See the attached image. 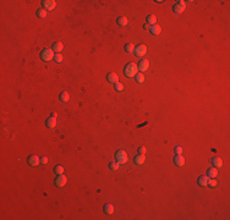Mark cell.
I'll use <instances>...</instances> for the list:
<instances>
[{"mask_svg":"<svg viewBox=\"0 0 230 220\" xmlns=\"http://www.w3.org/2000/svg\"><path fill=\"white\" fill-rule=\"evenodd\" d=\"M138 73V69H137V65L134 64V63H130L125 65L124 67V75L127 77V78H132Z\"/></svg>","mask_w":230,"mask_h":220,"instance_id":"cell-1","label":"cell"},{"mask_svg":"<svg viewBox=\"0 0 230 220\" xmlns=\"http://www.w3.org/2000/svg\"><path fill=\"white\" fill-rule=\"evenodd\" d=\"M54 56H55V54L52 49H44V50L40 53V59H42V61H44V63L52 61L54 59Z\"/></svg>","mask_w":230,"mask_h":220,"instance_id":"cell-2","label":"cell"},{"mask_svg":"<svg viewBox=\"0 0 230 220\" xmlns=\"http://www.w3.org/2000/svg\"><path fill=\"white\" fill-rule=\"evenodd\" d=\"M115 161H118L119 164H126L127 163V153L125 150H118L115 153Z\"/></svg>","mask_w":230,"mask_h":220,"instance_id":"cell-3","label":"cell"},{"mask_svg":"<svg viewBox=\"0 0 230 220\" xmlns=\"http://www.w3.org/2000/svg\"><path fill=\"white\" fill-rule=\"evenodd\" d=\"M42 6H43V9L46 10V11H52V10L55 9L56 3L54 1V0H43V1H42Z\"/></svg>","mask_w":230,"mask_h":220,"instance_id":"cell-4","label":"cell"},{"mask_svg":"<svg viewBox=\"0 0 230 220\" xmlns=\"http://www.w3.org/2000/svg\"><path fill=\"white\" fill-rule=\"evenodd\" d=\"M66 182H67L66 176H64V175H57V176L55 177V180H54V185L56 187H64L65 185H66Z\"/></svg>","mask_w":230,"mask_h":220,"instance_id":"cell-5","label":"cell"},{"mask_svg":"<svg viewBox=\"0 0 230 220\" xmlns=\"http://www.w3.org/2000/svg\"><path fill=\"white\" fill-rule=\"evenodd\" d=\"M185 7H186V4H185V1L179 0V1H176V4L172 6V11H174L175 14H181V12L185 10Z\"/></svg>","mask_w":230,"mask_h":220,"instance_id":"cell-6","label":"cell"},{"mask_svg":"<svg viewBox=\"0 0 230 220\" xmlns=\"http://www.w3.org/2000/svg\"><path fill=\"white\" fill-rule=\"evenodd\" d=\"M135 56H138V58H141V56H143L147 53V47L143 45V44H139V45H137L136 48H135Z\"/></svg>","mask_w":230,"mask_h":220,"instance_id":"cell-7","label":"cell"},{"mask_svg":"<svg viewBox=\"0 0 230 220\" xmlns=\"http://www.w3.org/2000/svg\"><path fill=\"white\" fill-rule=\"evenodd\" d=\"M27 163L30 166H37L40 163V158L34 155V154H32V155H30L27 158Z\"/></svg>","mask_w":230,"mask_h":220,"instance_id":"cell-8","label":"cell"},{"mask_svg":"<svg viewBox=\"0 0 230 220\" xmlns=\"http://www.w3.org/2000/svg\"><path fill=\"white\" fill-rule=\"evenodd\" d=\"M148 67H149V61H148V60H146V59L141 60V61L138 63V65H137L138 71H141V72L147 71V70H148Z\"/></svg>","mask_w":230,"mask_h":220,"instance_id":"cell-9","label":"cell"},{"mask_svg":"<svg viewBox=\"0 0 230 220\" xmlns=\"http://www.w3.org/2000/svg\"><path fill=\"white\" fill-rule=\"evenodd\" d=\"M106 81L110 82V83H113V84H115L116 82H119V76L115 72H109L108 75H106Z\"/></svg>","mask_w":230,"mask_h":220,"instance_id":"cell-10","label":"cell"},{"mask_svg":"<svg viewBox=\"0 0 230 220\" xmlns=\"http://www.w3.org/2000/svg\"><path fill=\"white\" fill-rule=\"evenodd\" d=\"M63 48H64L63 43H61V42H55V43L52 45V50L54 51L55 54H60V51L63 50Z\"/></svg>","mask_w":230,"mask_h":220,"instance_id":"cell-11","label":"cell"},{"mask_svg":"<svg viewBox=\"0 0 230 220\" xmlns=\"http://www.w3.org/2000/svg\"><path fill=\"white\" fill-rule=\"evenodd\" d=\"M174 164L176 166H182L185 164V159H184V157L181 155V154H176V155L174 157Z\"/></svg>","mask_w":230,"mask_h":220,"instance_id":"cell-12","label":"cell"},{"mask_svg":"<svg viewBox=\"0 0 230 220\" xmlns=\"http://www.w3.org/2000/svg\"><path fill=\"white\" fill-rule=\"evenodd\" d=\"M145 160H146V157H145V154H138V155H136L134 158V163L136 165H141V164H143L145 163Z\"/></svg>","mask_w":230,"mask_h":220,"instance_id":"cell-13","label":"cell"},{"mask_svg":"<svg viewBox=\"0 0 230 220\" xmlns=\"http://www.w3.org/2000/svg\"><path fill=\"white\" fill-rule=\"evenodd\" d=\"M161 31H162V28H161V26H158L157 23L153 24V26H151V28H149L151 34H153V36H158L161 33Z\"/></svg>","mask_w":230,"mask_h":220,"instance_id":"cell-14","label":"cell"},{"mask_svg":"<svg viewBox=\"0 0 230 220\" xmlns=\"http://www.w3.org/2000/svg\"><path fill=\"white\" fill-rule=\"evenodd\" d=\"M211 163H212V165L214 166V168H217V169L223 166V159H220V158H213L211 160Z\"/></svg>","mask_w":230,"mask_h":220,"instance_id":"cell-15","label":"cell"},{"mask_svg":"<svg viewBox=\"0 0 230 220\" xmlns=\"http://www.w3.org/2000/svg\"><path fill=\"white\" fill-rule=\"evenodd\" d=\"M103 211L108 215L113 214L114 213V206L110 204V203H106V204H104V207H103Z\"/></svg>","mask_w":230,"mask_h":220,"instance_id":"cell-16","label":"cell"},{"mask_svg":"<svg viewBox=\"0 0 230 220\" xmlns=\"http://www.w3.org/2000/svg\"><path fill=\"white\" fill-rule=\"evenodd\" d=\"M46 125H47V127H49V128H54L56 126V119L50 116L49 119L46 120Z\"/></svg>","mask_w":230,"mask_h":220,"instance_id":"cell-17","label":"cell"},{"mask_svg":"<svg viewBox=\"0 0 230 220\" xmlns=\"http://www.w3.org/2000/svg\"><path fill=\"white\" fill-rule=\"evenodd\" d=\"M217 175H218V170H217V168H214V166L207 170V176H208V177H211V179H215V177H217Z\"/></svg>","mask_w":230,"mask_h":220,"instance_id":"cell-18","label":"cell"},{"mask_svg":"<svg viewBox=\"0 0 230 220\" xmlns=\"http://www.w3.org/2000/svg\"><path fill=\"white\" fill-rule=\"evenodd\" d=\"M59 100L60 101H63V103H67V101L70 100V94L67 92H61L60 93V96H59Z\"/></svg>","mask_w":230,"mask_h":220,"instance_id":"cell-19","label":"cell"},{"mask_svg":"<svg viewBox=\"0 0 230 220\" xmlns=\"http://www.w3.org/2000/svg\"><path fill=\"white\" fill-rule=\"evenodd\" d=\"M197 183L201 187H206L208 185V176H200L198 180H197Z\"/></svg>","mask_w":230,"mask_h":220,"instance_id":"cell-20","label":"cell"},{"mask_svg":"<svg viewBox=\"0 0 230 220\" xmlns=\"http://www.w3.org/2000/svg\"><path fill=\"white\" fill-rule=\"evenodd\" d=\"M146 22L149 24V26H153V24H155V22H157V17H155L154 15H148L146 18Z\"/></svg>","mask_w":230,"mask_h":220,"instance_id":"cell-21","label":"cell"},{"mask_svg":"<svg viewBox=\"0 0 230 220\" xmlns=\"http://www.w3.org/2000/svg\"><path fill=\"white\" fill-rule=\"evenodd\" d=\"M116 22H118V24L120 27H125L127 23H129V21H127V18L125 17V16H121V17H119L118 20H116Z\"/></svg>","mask_w":230,"mask_h":220,"instance_id":"cell-22","label":"cell"},{"mask_svg":"<svg viewBox=\"0 0 230 220\" xmlns=\"http://www.w3.org/2000/svg\"><path fill=\"white\" fill-rule=\"evenodd\" d=\"M124 49H125V51L127 53V54H131V53H134V50H135V45L132 43H127V44H125Z\"/></svg>","mask_w":230,"mask_h":220,"instance_id":"cell-23","label":"cell"},{"mask_svg":"<svg viewBox=\"0 0 230 220\" xmlns=\"http://www.w3.org/2000/svg\"><path fill=\"white\" fill-rule=\"evenodd\" d=\"M53 171H54V174L56 175V176H57V175H63L64 174V168L61 165H56Z\"/></svg>","mask_w":230,"mask_h":220,"instance_id":"cell-24","label":"cell"},{"mask_svg":"<svg viewBox=\"0 0 230 220\" xmlns=\"http://www.w3.org/2000/svg\"><path fill=\"white\" fill-rule=\"evenodd\" d=\"M36 14H37V16H38V17L44 18V17H47V14H48V12L44 10V9H39V10H37Z\"/></svg>","mask_w":230,"mask_h":220,"instance_id":"cell-25","label":"cell"},{"mask_svg":"<svg viewBox=\"0 0 230 220\" xmlns=\"http://www.w3.org/2000/svg\"><path fill=\"white\" fill-rule=\"evenodd\" d=\"M135 77H136L137 83H143V82H145V75H143L142 72H138V73H137V75L135 76Z\"/></svg>","mask_w":230,"mask_h":220,"instance_id":"cell-26","label":"cell"},{"mask_svg":"<svg viewBox=\"0 0 230 220\" xmlns=\"http://www.w3.org/2000/svg\"><path fill=\"white\" fill-rule=\"evenodd\" d=\"M109 169L113 170V171H116V170L119 169V163H118V161H112V163L109 164Z\"/></svg>","mask_w":230,"mask_h":220,"instance_id":"cell-27","label":"cell"},{"mask_svg":"<svg viewBox=\"0 0 230 220\" xmlns=\"http://www.w3.org/2000/svg\"><path fill=\"white\" fill-rule=\"evenodd\" d=\"M114 88H115V91H116V92H122L124 86H122V83H120V82H116V83L114 84Z\"/></svg>","mask_w":230,"mask_h":220,"instance_id":"cell-28","label":"cell"},{"mask_svg":"<svg viewBox=\"0 0 230 220\" xmlns=\"http://www.w3.org/2000/svg\"><path fill=\"white\" fill-rule=\"evenodd\" d=\"M54 60H55V63L60 64V63H63L64 58H63V55H61V54H55V56H54Z\"/></svg>","mask_w":230,"mask_h":220,"instance_id":"cell-29","label":"cell"},{"mask_svg":"<svg viewBox=\"0 0 230 220\" xmlns=\"http://www.w3.org/2000/svg\"><path fill=\"white\" fill-rule=\"evenodd\" d=\"M208 185L211 186V187H215L217 186V181L214 180V179H211V180L208 179Z\"/></svg>","mask_w":230,"mask_h":220,"instance_id":"cell-30","label":"cell"},{"mask_svg":"<svg viewBox=\"0 0 230 220\" xmlns=\"http://www.w3.org/2000/svg\"><path fill=\"white\" fill-rule=\"evenodd\" d=\"M146 152H147V149L145 148V147H139L138 148V153L139 154H146Z\"/></svg>","mask_w":230,"mask_h":220,"instance_id":"cell-31","label":"cell"},{"mask_svg":"<svg viewBox=\"0 0 230 220\" xmlns=\"http://www.w3.org/2000/svg\"><path fill=\"white\" fill-rule=\"evenodd\" d=\"M175 153L176 154H181L182 153V148H181V147H176V148H175Z\"/></svg>","mask_w":230,"mask_h":220,"instance_id":"cell-32","label":"cell"},{"mask_svg":"<svg viewBox=\"0 0 230 220\" xmlns=\"http://www.w3.org/2000/svg\"><path fill=\"white\" fill-rule=\"evenodd\" d=\"M40 163H42V164H47V163H48V158L47 157L40 158Z\"/></svg>","mask_w":230,"mask_h":220,"instance_id":"cell-33","label":"cell"},{"mask_svg":"<svg viewBox=\"0 0 230 220\" xmlns=\"http://www.w3.org/2000/svg\"><path fill=\"white\" fill-rule=\"evenodd\" d=\"M143 28H145V30H148V31H149V28H151V26H149V24H148V23H145V24H143Z\"/></svg>","mask_w":230,"mask_h":220,"instance_id":"cell-34","label":"cell"},{"mask_svg":"<svg viewBox=\"0 0 230 220\" xmlns=\"http://www.w3.org/2000/svg\"><path fill=\"white\" fill-rule=\"evenodd\" d=\"M52 117H55V119H56V117H57V114H56V113H52Z\"/></svg>","mask_w":230,"mask_h":220,"instance_id":"cell-35","label":"cell"}]
</instances>
